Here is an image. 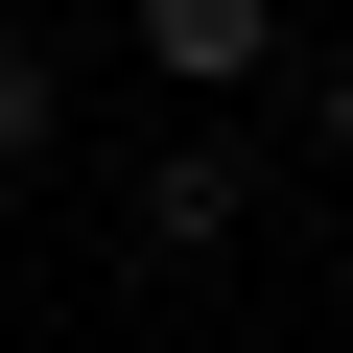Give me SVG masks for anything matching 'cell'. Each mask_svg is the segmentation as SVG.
<instances>
[{
	"instance_id": "obj_3",
	"label": "cell",
	"mask_w": 353,
	"mask_h": 353,
	"mask_svg": "<svg viewBox=\"0 0 353 353\" xmlns=\"http://www.w3.org/2000/svg\"><path fill=\"white\" fill-rule=\"evenodd\" d=\"M48 118H71V71H48V24H0V165H48Z\"/></svg>"
},
{
	"instance_id": "obj_5",
	"label": "cell",
	"mask_w": 353,
	"mask_h": 353,
	"mask_svg": "<svg viewBox=\"0 0 353 353\" xmlns=\"http://www.w3.org/2000/svg\"><path fill=\"white\" fill-rule=\"evenodd\" d=\"M141 353H189V330H141Z\"/></svg>"
},
{
	"instance_id": "obj_2",
	"label": "cell",
	"mask_w": 353,
	"mask_h": 353,
	"mask_svg": "<svg viewBox=\"0 0 353 353\" xmlns=\"http://www.w3.org/2000/svg\"><path fill=\"white\" fill-rule=\"evenodd\" d=\"M141 71L165 94H259V0H141Z\"/></svg>"
},
{
	"instance_id": "obj_1",
	"label": "cell",
	"mask_w": 353,
	"mask_h": 353,
	"mask_svg": "<svg viewBox=\"0 0 353 353\" xmlns=\"http://www.w3.org/2000/svg\"><path fill=\"white\" fill-rule=\"evenodd\" d=\"M236 212H259V165H236V141H165L141 189H118V236H141V259H236Z\"/></svg>"
},
{
	"instance_id": "obj_4",
	"label": "cell",
	"mask_w": 353,
	"mask_h": 353,
	"mask_svg": "<svg viewBox=\"0 0 353 353\" xmlns=\"http://www.w3.org/2000/svg\"><path fill=\"white\" fill-rule=\"evenodd\" d=\"M330 141H353V48H330Z\"/></svg>"
}]
</instances>
